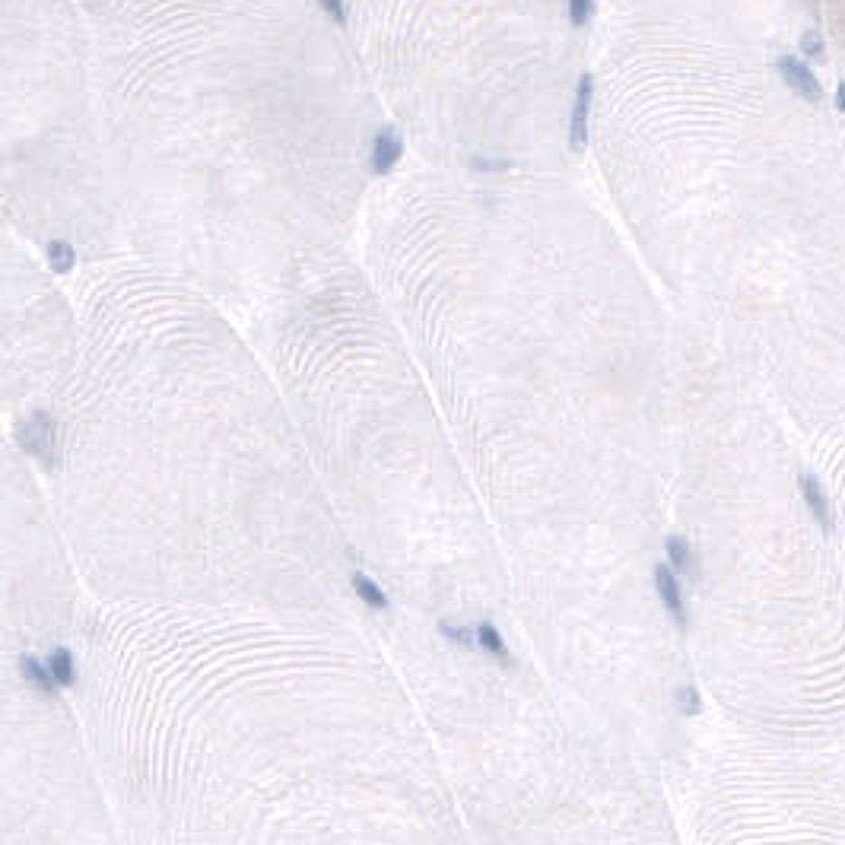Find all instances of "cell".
<instances>
[{"mask_svg": "<svg viewBox=\"0 0 845 845\" xmlns=\"http://www.w3.org/2000/svg\"><path fill=\"white\" fill-rule=\"evenodd\" d=\"M73 344V299L45 261L0 223V413L29 420Z\"/></svg>", "mask_w": 845, "mask_h": 845, "instance_id": "cell-3", "label": "cell"}, {"mask_svg": "<svg viewBox=\"0 0 845 845\" xmlns=\"http://www.w3.org/2000/svg\"><path fill=\"white\" fill-rule=\"evenodd\" d=\"M801 489H804V499H807V506H811V512L817 515V522L823 525L826 531L832 528V515H830V502H826V493H823V487H820V480L817 477H801Z\"/></svg>", "mask_w": 845, "mask_h": 845, "instance_id": "cell-8", "label": "cell"}, {"mask_svg": "<svg viewBox=\"0 0 845 845\" xmlns=\"http://www.w3.org/2000/svg\"><path fill=\"white\" fill-rule=\"evenodd\" d=\"M477 169H509V162H487V159H477Z\"/></svg>", "mask_w": 845, "mask_h": 845, "instance_id": "cell-17", "label": "cell"}, {"mask_svg": "<svg viewBox=\"0 0 845 845\" xmlns=\"http://www.w3.org/2000/svg\"><path fill=\"white\" fill-rule=\"evenodd\" d=\"M591 96H595V79H591V73H581L572 118H569V144H572V150H585V144H588V108H591Z\"/></svg>", "mask_w": 845, "mask_h": 845, "instance_id": "cell-4", "label": "cell"}, {"mask_svg": "<svg viewBox=\"0 0 845 845\" xmlns=\"http://www.w3.org/2000/svg\"><path fill=\"white\" fill-rule=\"evenodd\" d=\"M775 64H779L782 77L788 79V87L798 89V93L807 96V99H820V83H817V77L807 70V64H801L798 58H788V54L775 60Z\"/></svg>", "mask_w": 845, "mask_h": 845, "instance_id": "cell-7", "label": "cell"}, {"mask_svg": "<svg viewBox=\"0 0 845 845\" xmlns=\"http://www.w3.org/2000/svg\"><path fill=\"white\" fill-rule=\"evenodd\" d=\"M591 14H595V4H591V0H572V4H569V20H572L575 26H585V23L591 20Z\"/></svg>", "mask_w": 845, "mask_h": 845, "instance_id": "cell-13", "label": "cell"}, {"mask_svg": "<svg viewBox=\"0 0 845 845\" xmlns=\"http://www.w3.org/2000/svg\"><path fill=\"white\" fill-rule=\"evenodd\" d=\"M477 642H480L483 648H487L489 655H496V658L502 661V664H509V648H506V642H502V636H499V629L493 627V623H480L477 627Z\"/></svg>", "mask_w": 845, "mask_h": 845, "instance_id": "cell-10", "label": "cell"}, {"mask_svg": "<svg viewBox=\"0 0 845 845\" xmlns=\"http://www.w3.org/2000/svg\"><path fill=\"white\" fill-rule=\"evenodd\" d=\"M0 223L60 277L112 245L118 207L79 4H0Z\"/></svg>", "mask_w": 845, "mask_h": 845, "instance_id": "cell-1", "label": "cell"}, {"mask_svg": "<svg viewBox=\"0 0 845 845\" xmlns=\"http://www.w3.org/2000/svg\"><path fill=\"white\" fill-rule=\"evenodd\" d=\"M77 608L79 579L51 496L20 426L0 413V648H64Z\"/></svg>", "mask_w": 845, "mask_h": 845, "instance_id": "cell-2", "label": "cell"}, {"mask_svg": "<svg viewBox=\"0 0 845 845\" xmlns=\"http://www.w3.org/2000/svg\"><path fill=\"white\" fill-rule=\"evenodd\" d=\"M439 633L449 636V639L458 642V645H470V642H474V636H470L468 629L455 627V623H439Z\"/></svg>", "mask_w": 845, "mask_h": 845, "instance_id": "cell-14", "label": "cell"}, {"mask_svg": "<svg viewBox=\"0 0 845 845\" xmlns=\"http://www.w3.org/2000/svg\"><path fill=\"white\" fill-rule=\"evenodd\" d=\"M401 150H404L401 137H397L391 127H382L376 144H372V169H376L378 175H388L397 159H401Z\"/></svg>", "mask_w": 845, "mask_h": 845, "instance_id": "cell-6", "label": "cell"}, {"mask_svg": "<svg viewBox=\"0 0 845 845\" xmlns=\"http://www.w3.org/2000/svg\"><path fill=\"white\" fill-rule=\"evenodd\" d=\"M655 585H658V595H661V604L667 608V614L677 620V627L687 629V608H683V598H681V585H677V575L671 572V566H655Z\"/></svg>", "mask_w": 845, "mask_h": 845, "instance_id": "cell-5", "label": "cell"}, {"mask_svg": "<svg viewBox=\"0 0 845 845\" xmlns=\"http://www.w3.org/2000/svg\"><path fill=\"white\" fill-rule=\"evenodd\" d=\"M353 588H357V595L363 598V601L369 604V608H376V610H385V608H388V598H385V591L376 585V581L369 579V575H363V572L353 575Z\"/></svg>", "mask_w": 845, "mask_h": 845, "instance_id": "cell-11", "label": "cell"}, {"mask_svg": "<svg viewBox=\"0 0 845 845\" xmlns=\"http://www.w3.org/2000/svg\"><path fill=\"white\" fill-rule=\"evenodd\" d=\"M321 10H324V14H328V16H334L337 23H344V20H347V7H344V4H334V0H324V4H321Z\"/></svg>", "mask_w": 845, "mask_h": 845, "instance_id": "cell-16", "label": "cell"}, {"mask_svg": "<svg viewBox=\"0 0 845 845\" xmlns=\"http://www.w3.org/2000/svg\"><path fill=\"white\" fill-rule=\"evenodd\" d=\"M677 709H681L683 715H696L700 712V693H696L693 687H681L677 690Z\"/></svg>", "mask_w": 845, "mask_h": 845, "instance_id": "cell-12", "label": "cell"}, {"mask_svg": "<svg viewBox=\"0 0 845 845\" xmlns=\"http://www.w3.org/2000/svg\"><path fill=\"white\" fill-rule=\"evenodd\" d=\"M664 550H667V556H671V566L677 569V572L696 575L693 550H690V543L683 541V537H667V541H664Z\"/></svg>", "mask_w": 845, "mask_h": 845, "instance_id": "cell-9", "label": "cell"}, {"mask_svg": "<svg viewBox=\"0 0 845 845\" xmlns=\"http://www.w3.org/2000/svg\"><path fill=\"white\" fill-rule=\"evenodd\" d=\"M801 45H804V54H807V58H817V54L823 51V42H820L817 32H807Z\"/></svg>", "mask_w": 845, "mask_h": 845, "instance_id": "cell-15", "label": "cell"}]
</instances>
